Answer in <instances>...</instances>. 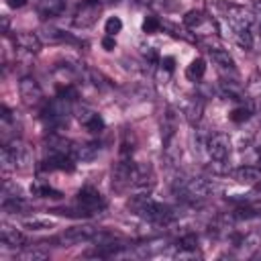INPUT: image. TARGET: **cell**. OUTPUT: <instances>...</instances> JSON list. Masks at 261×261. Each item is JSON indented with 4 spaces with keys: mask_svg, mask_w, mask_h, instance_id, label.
I'll return each mask as SVG.
<instances>
[{
    "mask_svg": "<svg viewBox=\"0 0 261 261\" xmlns=\"http://www.w3.org/2000/svg\"><path fill=\"white\" fill-rule=\"evenodd\" d=\"M128 210L149 222H155V224H169L173 218H175V210L153 200L149 196V192H139L137 196H133L128 200Z\"/></svg>",
    "mask_w": 261,
    "mask_h": 261,
    "instance_id": "1",
    "label": "cell"
},
{
    "mask_svg": "<svg viewBox=\"0 0 261 261\" xmlns=\"http://www.w3.org/2000/svg\"><path fill=\"white\" fill-rule=\"evenodd\" d=\"M214 181L206 179V177H196V175H181L175 179L173 184V192L177 194L179 200L190 202V204H198L206 198H210L214 194Z\"/></svg>",
    "mask_w": 261,
    "mask_h": 261,
    "instance_id": "2",
    "label": "cell"
},
{
    "mask_svg": "<svg viewBox=\"0 0 261 261\" xmlns=\"http://www.w3.org/2000/svg\"><path fill=\"white\" fill-rule=\"evenodd\" d=\"M0 161L4 171H24L33 165V151L24 141L14 137L2 145Z\"/></svg>",
    "mask_w": 261,
    "mask_h": 261,
    "instance_id": "3",
    "label": "cell"
},
{
    "mask_svg": "<svg viewBox=\"0 0 261 261\" xmlns=\"http://www.w3.org/2000/svg\"><path fill=\"white\" fill-rule=\"evenodd\" d=\"M69 112H71V108H69V100L57 96V98H53V100H49V102L45 104L41 116H43V122H45L47 126H51V128H59V126H63V124L67 122Z\"/></svg>",
    "mask_w": 261,
    "mask_h": 261,
    "instance_id": "4",
    "label": "cell"
},
{
    "mask_svg": "<svg viewBox=\"0 0 261 261\" xmlns=\"http://www.w3.org/2000/svg\"><path fill=\"white\" fill-rule=\"evenodd\" d=\"M100 228L92 226V224H82V226H71L67 230H63L57 237V243H61L63 247H71V245H82V243H94L98 237Z\"/></svg>",
    "mask_w": 261,
    "mask_h": 261,
    "instance_id": "5",
    "label": "cell"
},
{
    "mask_svg": "<svg viewBox=\"0 0 261 261\" xmlns=\"http://www.w3.org/2000/svg\"><path fill=\"white\" fill-rule=\"evenodd\" d=\"M75 206H80L88 216H92V214H100V212L106 208V200H104V196H102L96 188L86 186V188H82V190L77 192V196H75Z\"/></svg>",
    "mask_w": 261,
    "mask_h": 261,
    "instance_id": "6",
    "label": "cell"
},
{
    "mask_svg": "<svg viewBox=\"0 0 261 261\" xmlns=\"http://www.w3.org/2000/svg\"><path fill=\"white\" fill-rule=\"evenodd\" d=\"M204 147H206V153H208L210 159H214V161H224V159H228V155H230V137L224 135V133H212V135L206 139Z\"/></svg>",
    "mask_w": 261,
    "mask_h": 261,
    "instance_id": "7",
    "label": "cell"
},
{
    "mask_svg": "<svg viewBox=\"0 0 261 261\" xmlns=\"http://www.w3.org/2000/svg\"><path fill=\"white\" fill-rule=\"evenodd\" d=\"M133 167H135V161H130V157H120V161L112 167V190L114 192L122 194L124 190L130 188Z\"/></svg>",
    "mask_w": 261,
    "mask_h": 261,
    "instance_id": "8",
    "label": "cell"
},
{
    "mask_svg": "<svg viewBox=\"0 0 261 261\" xmlns=\"http://www.w3.org/2000/svg\"><path fill=\"white\" fill-rule=\"evenodd\" d=\"M184 24H186L190 31L198 33V35H214V33H216L214 20H212L206 12H202V10H190V12H186Z\"/></svg>",
    "mask_w": 261,
    "mask_h": 261,
    "instance_id": "9",
    "label": "cell"
},
{
    "mask_svg": "<svg viewBox=\"0 0 261 261\" xmlns=\"http://www.w3.org/2000/svg\"><path fill=\"white\" fill-rule=\"evenodd\" d=\"M18 92H20L22 102H24L27 106H31V108L43 104V100H45V96H43V88L39 86V82H37L33 75H24V77H20V82H18Z\"/></svg>",
    "mask_w": 261,
    "mask_h": 261,
    "instance_id": "10",
    "label": "cell"
},
{
    "mask_svg": "<svg viewBox=\"0 0 261 261\" xmlns=\"http://www.w3.org/2000/svg\"><path fill=\"white\" fill-rule=\"evenodd\" d=\"M155 186V171L147 163H135L133 167V177H130V188L137 192H151Z\"/></svg>",
    "mask_w": 261,
    "mask_h": 261,
    "instance_id": "11",
    "label": "cell"
},
{
    "mask_svg": "<svg viewBox=\"0 0 261 261\" xmlns=\"http://www.w3.org/2000/svg\"><path fill=\"white\" fill-rule=\"evenodd\" d=\"M100 10H102L100 0H82V4L75 10V18H73L75 27H82L84 29V27L94 24L96 18H98V14H100Z\"/></svg>",
    "mask_w": 261,
    "mask_h": 261,
    "instance_id": "12",
    "label": "cell"
},
{
    "mask_svg": "<svg viewBox=\"0 0 261 261\" xmlns=\"http://www.w3.org/2000/svg\"><path fill=\"white\" fill-rule=\"evenodd\" d=\"M75 118H77V122H80L88 133L98 135V133H102V130H104V118H102L96 110H92V108L82 106V108L77 110Z\"/></svg>",
    "mask_w": 261,
    "mask_h": 261,
    "instance_id": "13",
    "label": "cell"
},
{
    "mask_svg": "<svg viewBox=\"0 0 261 261\" xmlns=\"http://www.w3.org/2000/svg\"><path fill=\"white\" fill-rule=\"evenodd\" d=\"M0 243L6 249H22V247H27L24 234L20 230H16L14 226H10V224H2L0 226Z\"/></svg>",
    "mask_w": 261,
    "mask_h": 261,
    "instance_id": "14",
    "label": "cell"
},
{
    "mask_svg": "<svg viewBox=\"0 0 261 261\" xmlns=\"http://www.w3.org/2000/svg\"><path fill=\"white\" fill-rule=\"evenodd\" d=\"M14 45H16L20 51H24V53L35 55V53L41 51L43 41H41V37H39L37 33H29V31H24V33H16V35H14Z\"/></svg>",
    "mask_w": 261,
    "mask_h": 261,
    "instance_id": "15",
    "label": "cell"
},
{
    "mask_svg": "<svg viewBox=\"0 0 261 261\" xmlns=\"http://www.w3.org/2000/svg\"><path fill=\"white\" fill-rule=\"evenodd\" d=\"M230 175L239 181V184H247V186H257L261 184V169L257 165H239L230 171Z\"/></svg>",
    "mask_w": 261,
    "mask_h": 261,
    "instance_id": "16",
    "label": "cell"
},
{
    "mask_svg": "<svg viewBox=\"0 0 261 261\" xmlns=\"http://www.w3.org/2000/svg\"><path fill=\"white\" fill-rule=\"evenodd\" d=\"M67 0H39L37 2V14L41 18H55L63 14Z\"/></svg>",
    "mask_w": 261,
    "mask_h": 261,
    "instance_id": "17",
    "label": "cell"
},
{
    "mask_svg": "<svg viewBox=\"0 0 261 261\" xmlns=\"http://www.w3.org/2000/svg\"><path fill=\"white\" fill-rule=\"evenodd\" d=\"M177 130V116L171 108H165L163 116H161V139H163V145L169 143L171 139H175V133Z\"/></svg>",
    "mask_w": 261,
    "mask_h": 261,
    "instance_id": "18",
    "label": "cell"
},
{
    "mask_svg": "<svg viewBox=\"0 0 261 261\" xmlns=\"http://www.w3.org/2000/svg\"><path fill=\"white\" fill-rule=\"evenodd\" d=\"M100 143L98 141H88V143H82V145H75L73 147V159L75 161H94L100 153Z\"/></svg>",
    "mask_w": 261,
    "mask_h": 261,
    "instance_id": "19",
    "label": "cell"
},
{
    "mask_svg": "<svg viewBox=\"0 0 261 261\" xmlns=\"http://www.w3.org/2000/svg\"><path fill=\"white\" fill-rule=\"evenodd\" d=\"M184 114H186V118L192 124H198L200 118H202V114H204V98L202 96H192L186 102V106H184Z\"/></svg>",
    "mask_w": 261,
    "mask_h": 261,
    "instance_id": "20",
    "label": "cell"
},
{
    "mask_svg": "<svg viewBox=\"0 0 261 261\" xmlns=\"http://www.w3.org/2000/svg\"><path fill=\"white\" fill-rule=\"evenodd\" d=\"M208 55H210L212 63L218 65L220 69H224V71H234V59H232V55H230L228 51L218 49V47H212V49H208Z\"/></svg>",
    "mask_w": 261,
    "mask_h": 261,
    "instance_id": "21",
    "label": "cell"
},
{
    "mask_svg": "<svg viewBox=\"0 0 261 261\" xmlns=\"http://www.w3.org/2000/svg\"><path fill=\"white\" fill-rule=\"evenodd\" d=\"M27 202L22 200V196H2V210L6 214H22L27 212Z\"/></svg>",
    "mask_w": 261,
    "mask_h": 261,
    "instance_id": "22",
    "label": "cell"
},
{
    "mask_svg": "<svg viewBox=\"0 0 261 261\" xmlns=\"http://www.w3.org/2000/svg\"><path fill=\"white\" fill-rule=\"evenodd\" d=\"M206 73V61L202 57H196L188 67H186V77L190 82H200Z\"/></svg>",
    "mask_w": 261,
    "mask_h": 261,
    "instance_id": "23",
    "label": "cell"
},
{
    "mask_svg": "<svg viewBox=\"0 0 261 261\" xmlns=\"http://www.w3.org/2000/svg\"><path fill=\"white\" fill-rule=\"evenodd\" d=\"M49 257V251L41 249V247H22L18 253L20 261H45Z\"/></svg>",
    "mask_w": 261,
    "mask_h": 261,
    "instance_id": "24",
    "label": "cell"
},
{
    "mask_svg": "<svg viewBox=\"0 0 261 261\" xmlns=\"http://www.w3.org/2000/svg\"><path fill=\"white\" fill-rule=\"evenodd\" d=\"M41 41H45V43H65V41H73V39L67 33L59 31V29H43Z\"/></svg>",
    "mask_w": 261,
    "mask_h": 261,
    "instance_id": "25",
    "label": "cell"
},
{
    "mask_svg": "<svg viewBox=\"0 0 261 261\" xmlns=\"http://www.w3.org/2000/svg\"><path fill=\"white\" fill-rule=\"evenodd\" d=\"M22 226L29 228V230H45V228H51L53 226V220L41 218V216H29V218L22 220Z\"/></svg>",
    "mask_w": 261,
    "mask_h": 261,
    "instance_id": "26",
    "label": "cell"
},
{
    "mask_svg": "<svg viewBox=\"0 0 261 261\" xmlns=\"http://www.w3.org/2000/svg\"><path fill=\"white\" fill-rule=\"evenodd\" d=\"M135 145H137L135 135L128 128H124L122 130V139H120V157H130V153L135 151Z\"/></svg>",
    "mask_w": 261,
    "mask_h": 261,
    "instance_id": "27",
    "label": "cell"
},
{
    "mask_svg": "<svg viewBox=\"0 0 261 261\" xmlns=\"http://www.w3.org/2000/svg\"><path fill=\"white\" fill-rule=\"evenodd\" d=\"M31 192H33L35 196H39V198H61V192L53 190V188L47 186V184H33V186H31Z\"/></svg>",
    "mask_w": 261,
    "mask_h": 261,
    "instance_id": "28",
    "label": "cell"
},
{
    "mask_svg": "<svg viewBox=\"0 0 261 261\" xmlns=\"http://www.w3.org/2000/svg\"><path fill=\"white\" fill-rule=\"evenodd\" d=\"M249 114H251V108L245 102H239V106L232 108V112H230V120L239 124V122H245L249 118Z\"/></svg>",
    "mask_w": 261,
    "mask_h": 261,
    "instance_id": "29",
    "label": "cell"
},
{
    "mask_svg": "<svg viewBox=\"0 0 261 261\" xmlns=\"http://www.w3.org/2000/svg\"><path fill=\"white\" fill-rule=\"evenodd\" d=\"M120 29H122V20L118 16H110L106 20V24H104V33L106 35H112V37H116L120 33Z\"/></svg>",
    "mask_w": 261,
    "mask_h": 261,
    "instance_id": "30",
    "label": "cell"
},
{
    "mask_svg": "<svg viewBox=\"0 0 261 261\" xmlns=\"http://www.w3.org/2000/svg\"><path fill=\"white\" fill-rule=\"evenodd\" d=\"M161 27H163V22H161L157 16H147V18L143 20V31H145L147 35H153V33H157Z\"/></svg>",
    "mask_w": 261,
    "mask_h": 261,
    "instance_id": "31",
    "label": "cell"
},
{
    "mask_svg": "<svg viewBox=\"0 0 261 261\" xmlns=\"http://www.w3.org/2000/svg\"><path fill=\"white\" fill-rule=\"evenodd\" d=\"M173 67H175V59H173V57H163V59L159 61V71L165 73V75H169V73L173 71Z\"/></svg>",
    "mask_w": 261,
    "mask_h": 261,
    "instance_id": "32",
    "label": "cell"
},
{
    "mask_svg": "<svg viewBox=\"0 0 261 261\" xmlns=\"http://www.w3.org/2000/svg\"><path fill=\"white\" fill-rule=\"evenodd\" d=\"M102 45H104V49H106V51H110V49H114L116 41H114V37H112V35H106V37H104V41H102Z\"/></svg>",
    "mask_w": 261,
    "mask_h": 261,
    "instance_id": "33",
    "label": "cell"
},
{
    "mask_svg": "<svg viewBox=\"0 0 261 261\" xmlns=\"http://www.w3.org/2000/svg\"><path fill=\"white\" fill-rule=\"evenodd\" d=\"M253 16L259 20V24H261V2H253Z\"/></svg>",
    "mask_w": 261,
    "mask_h": 261,
    "instance_id": "34",
    "label": "cell"
},
{
    "mask_svg": "<svg viewBox=\"0 0 261 261\" xmlns=\"http://www.w3.org/2000/svg\"><path fill=\"white\" fill-rule=\"evenodd\" d=\"M6 2H8L10 8H22L27 4V0H6Z\"/></svg>",
    "mask_w": 261,
    "mask_h": 261,
    "instance_id": "35",
    "label": "cell"
},
{
    "mask_svg": "<svg viewBox=\"0 0 261 261\" xmlns=\"http://www.w3.org/2000/svg\"><path fill=\"white\" fill-rule=\"evenodd\" d=\"M259 106H261V94H259Z\"/></svg>",
    "mask_w": 261,
    "mask_h": 261,
    "instance_id": "36",
    "label": "cell"
}]
</instances>
